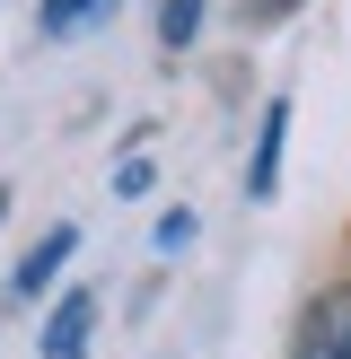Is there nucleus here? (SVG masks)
<instances>
[{
  "instance_id": "obj_1",
  "label": "nucleus",
  "mask_w": 351,
  "mask_h": 359,
  "mask_svg": "<svg viewBox=\"0 0 351 359\" xmlns=\"http://www.w3.org/2000/svg\"><path fill=\"white\" fill-rule=\"evenodd\" d=\"M88 325H97V290H70L62 307L44 316V333H35V351H44V359H79V351H88Z\"/></svg>"
},
{
  "instance_id": "obj_4",
  "label": "nucleus",
  "mask_w": 351,
  "mask_h": 359,
  "mask_svg": "<svg viewBox=\"0 0 351 359\" xmlns=\"http://www.w3.org/2000/svg\"><path fill=\"white\" fill-rule=\"evenodd\" d=\"M79 255V237H70V228H53L44 245H27V263H18V298H44L53 280H62V263Z\"/></svg>"
},
{
  "instance_id": "obj_6",
  "label": "nucleus",
  "mask_w": 351,
  "mask_h": 359,
  "mask_svg": "<svg viewBox=\"0 0 351 359\" xmlns=\"http://www.w3.org/2000/svg\"><path fill=\"white\" fill-rule=\"evenodd\" d=\"M97 9H114V0H44V35H70L79 18H97Z\"/></svg>"
},
{
  "instance_id": "obj_5",
  "label": "nucleus",
  "mask_w": 351,
  "mask_h": 359,
  "mask_svg": "<svg viewBox=\"0 0 351 359\" xmlns=\"http://www.w3.org/2000/svg\"><path fill=\"white\" fill-rule=\"evenodd\" d=\"M158 35H167V53H185L193 35H202V0H167V9H158Z\"/></svg>"
},
{
  "instance_id": "obj_7",
  "label": "nucleus",
  "mask_w": 351,
  "mask_h": 359,
  "mask_svg": "<svg viewBox=\"0 0 351 359\" xmlns=\"http://www.w3.org/2000/svg\"><path fill=\"white\" fill-rule=\"evenodd\" d=\"M158 245H167V255H176V245H193V210H167V219H158Z\"/></svg>"
},
{
  "instance_id": "obj_3",
  "label": "nucleus",
  "mask_w": 351,
  "mask_h": 359,
  "mask_svg": "<svg viewBox=\"0 0 351 359\" xmlns=\"http://www.w3.org/2000/svg\"><path fill=\"white\" fill-rule=\"evenodd\" d=\"M281 140H290V97H272V105H263V132H255V158H246V193H255V202H263V193L281 184Z\"/></svg>"
},
{
  "instance_id": "obj_2",
  "label": "nucleus",
  "mask_w": 351,
  "mask_h": 359,
  "mask_svg": "<svg viewBox=\"0 0 351 359\" xmlns=\"http://www.w3.org/2000/svg\"><path fill=\"white\" fill-rule=\"evenodd\" d=\"M298 359H351V290L316 298L307 333H298Z\"/></svg>"
}]
</instances>
